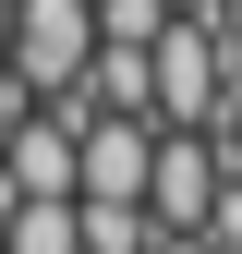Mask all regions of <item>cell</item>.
<instances>
[{"label":"cell","mask_w":242,"mask_h":254,"mask_svg":"<svg viewBox=\"0 0 242 254\" xmlns=\"http://www.w3.org/2000/svg\"><path fill=\"white\" fill-rule=\"evenodd\" d=\"M24 109H37V97L12 85V37H0V121H24Z\"/></svg>","instance_id":"cell-8"},{"label":"cell","mask_w":242,"mask_h":254,"mask_svg":"<svg viewBox=\"0 0 242 254\" xmlns=\"http://www.w3.org/2000/svg\"><path fill=\"white\" fill-rule=\"evenodd\" d=\"M12 254H85V218L73 206H12Z\"/></svg>","instance_id":"cell-7"},{"label":"cell","mask_w":242,"mask_h":254,"mask_svg":"<svg viewBox=\"0 0 242 254\" xmlns=\"http://www.w3.org/2000/svg\"><path fill=\"white\" fill-rule=\"evenodd\" d=\"M73 218H85V254H158V242H170L145 206H73Z\"/></svg>","instance_id":"cell-6"},{"label":"cell","mask_w":242,"mask_h":254,"mask_svg":"<svg viewBox=\"0 0 242 254\" xmlns=\"http://www.w3.org/2000/svg\"><path fill=\"white\" fill-rule=\"evenodd\" d=\"M0 254H12V206H0Z\"/></svg>","instance_id":"cell-12"},{"label":"cell","mask_w":242,"mask_h":254,"mask_svg":"<svg viewBox=\"0 0 242 254\" xmlns=\"http://www.w3.org/2000/svg\"><path fill=\"white\" fill-rule=\"evenodd\" d=\"M218 194H230L218 145H206V133H158V182H145V218H158L170 242H194L206 218H218Z\"/></svg>","instance_id":"cell-4"},{"label":"cell","mask_w":242,"mask_h":254,"mask_svg":"<svg viewBox=\"0 0 242 254\" xmlns=\"http://www.w3.org/2000/svg\"><path fill=\"white\" fill-rule=\"evenodd\" d=\"M85 97L60 109H24L12 121V170H0V206H85Z\"/></svg>","instance_id":"cell-2"},{"label":"cell","mask_w":242,"mask_h":254,"mask_svg":"<svg viewBox=\"0 0 242 254\" xmlns=\"http://www.w3.org/2000/svg\"><path fill=\"white\" fill-rule=\"evenodd\" d=\"M218 109H230V49H218L206 12H182L158 37V121H170V133H206Z\"/></svg>","instance_id":"cell-3"},{"label":"cell","mask_w":242,"mask_h":254,"mask_svg":"<svg viewBox=\"0 0 242 254\" xmlns=\"http://www.w3.org/2000/svg\"><path fill=\"white\" fill-rule=\"evenodd\" d=\"M0 170H12V121H0Z\"/></svg>","instance_id":"cell-11"},{"label":"cell","mask_w":242,"mask_h":254,"mask_svg":"<svg viewBox=\"0 0 242 254\" xmlns=\"http://www.w3.org/2000/svg\"><path fill=\"white\" fill-rule=\"evenodd\" d=\"M0 37H12V85L37 109L85 97V73H97V0H12Z\"/></svg>","instance_id":"cell-1"},{"label":"cell","mask_w":242,"mask_h":254,"mask_svg":"<svg viewBox=\"0 0 242 254\" xmlns=\"http://www.w3.org/2000/svg\"><path fill=\"white\" fill-rule=\"evenodd\" d=\"M158 254H218V242H206V230H194V242H158Z\"/></svg>","instance_id":"cell-9"},{"label":"cell","mask_w":242,"mask_h":254,"mask_svg":"<svg viewBox=\"0 0 242 254\" xmlns=\"http://www.w3.org/2000/svg\"><path fill=\"white\" fill-rule=\"evenodd\" d=\"M170 12H218V0H170Z\"/></svg>","instance_id":"cell-10"},{"label":"cell","mask_w":242,"mask_h":254,"mask_svg":"<svg viewBox=\"0 0 242 254\" xmlns=\"http://www.w3.org/2000/svg\"><path fill=\"white\" fill-rule=\"evenodd\" d=\"M170 121H85V206H145Z\"/></svg>","instance_id":"cell-5"},{"label":"cell","mask_w":242,"mask_h":254,"mask_svg":"<svg viewBox=\"0 0 242 254\" xmlns=\"http://www.w3.org/2000/svg\"><path fill=\"white\" fill-rule=\"evenodd\" d=\"M0 12H12V0H0Z\"/></svg>","instance_id":"cell-13"}]
</instances>
